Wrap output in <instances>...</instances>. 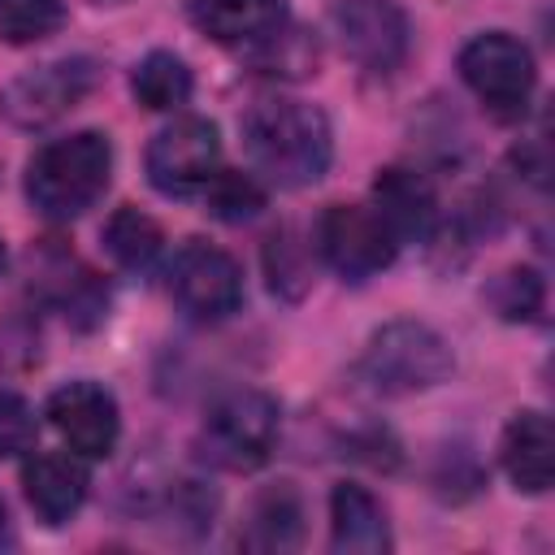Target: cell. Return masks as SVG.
Here are the masks:
<instances>
[{"mask_svg": "<svg viewBox=\"0 0 555 555\" xmlns=\"http://www.w3.org/2000/svg\"><path fill=\"white\" fill-rule=\"evenodd\" d=\"M91 4H121V0H91Z\"/></svg>", "mask_w": 555, "mask_h": 555, "instance_id": "obj_27", "label": "cell"}, {"mask_svg": "<svg viewBox=\"0 0 555 555\" xmlns=\"http://www.w3.org/2000/svg\"><path fill=\"white\" fill-rule=\"evenodd\" d=\"M191 87H195V78H191V69H186V61L182 56H173V52H147L139 65H134V74H130V91H134V100L143 104V108H152V113H173V108H182L186 100H191Z\"/></svg>", "mask_w": 555, "mask_h": 555, "instance_id": "obj_20", "label": "cell"}, {"mask_svg": "<svg viewBox=\"0 0 555 555\" xmlns=\"http://www.w3.org/2000/svg\"><path fill=\"white\" fill-rule=\"evenodd\" d=\"M278 429H282L278 399L243 386V390L221 395L208 408L199 425V455L225 473H251L273 455Z\"/></svg>", "mask_w": 555, "mask_h": 555, "instance_id": "obj_3", "label": "cell"}, {"mask_svg": "<svg viewBox=\"0 0 555 555\" xmlns=\"http://www.w3.org/2000/svg\"><path fill=\"white\" fill-rule=\"evenodd\" d=\"M186 13L199 35L225 48H260L286 26V0H191Z\"/></svg>", "mask_w": 555, "mask_h": 555, "instance_id": "obj_14", "label": "cell"}, {"mask_svg": "<svg viewBox=\"0 0 555 555\" xmlns=\"http://www.w3.org/2000/svg\"><path fill=\"white\" fill-rule=\"evenodd\" d=\"M100 82V69L91 56H61L43 61L0 87V117L17 130H43L69 108H78Z\"/></svg>", "mask_w": 555, "mask_h": 555, "instance_id": "obj_6", "label": "cell"}, {"mask_svg": "<svg viewBox=\"0 0 555 555\" xmlns=\"http://www.w3.org/2000/svg\"><path fill=\"white\" fill-rule=\"evenodd\" d=\"M0 273H4V243H0Z\"/></svg>", "mask_w": 555, "mask_h": 555, "instance_id": "obj_28", "label": "cell"}, {"mask_svg": "<svg viewBox=\"0 0 555 555\" xmlns=\"http://www.w3.org/2000/svg\"><path fill=\"white\" fill-rule=\"evenodd\" d=\"M299 538H304V499H299V490L291 481H278V486L260 490L238 542L247 551H295Z\"/></svg>", "mask_w": 555, "mask_h": 555, "instance_id": "obj_18", "label": "cell"}, {"mask_svg": "<svg viewBox=\"0 0 555 555\" xmlns=\"http://www.w3.org/2000/svg\"><path fill=\"white\" fill-rule=\"evenodd\" d=\"M499 460L503 473L516 490L525 494H546L555 481V434H551V416L538 408H525L507 421L503 442H499Z\"/></svg>", "mask_w": 555, "mask_h": 555, "instance_id": "obj_15", "label": "cell"}, {"mask_svg": "<svg viewBox=\"0 0 555 555\" xmlns=\"http://www.w3.org/2000/svg\"><path fill=\"white\" fill-rule=\"evenodd\" d=\"M217 160H221V139L208 117H178L160 126L143 156L147 182L173 199L204 191V182L217 173Z\"/></svg>", "mask_w": 555, "mask_h": 555, "instance_id": "obj_9", "label": "cell"}, {"mask_svg": "<svg viewBox=\"0 0 555 555\" xmlns=\"http://www.w3.org/2000/svg\"><path fill=\"white\" fill-rule=\"evenodd\" d=\"M334 30L343 52L373 74H390L403 65L412 48L408 13L395 0H343L334 9Z\"/></svg>", "mask_w": 555, "mask_h": 555, "instance_id": "obj_10", "label": "cell"}, {"mask_svg": "<svg viewBox=\"0 0 555 555\" xmlns=\"http://www.w3.org/2000/svg\"><path fill=\"white\" fill-rule=\"evenodd\" d=\"M113 178V143L100 130H78L43 143L26 165V199L48 221L82 217Z\"/></svg>", "mask_w": 555, "mask_h": 555, "instance_id": "obj_2", "label": "cell"}, {"mask_svg": "<svg viewBox=\"0 0 555 555\" xmlns=\"http://www.w3.org/2000/svg\"><path fill=\"white\" fill-rule=\"evenodd\" d=\"M35 438H39L35 408L17 390H0V460H13L22 451H30Z\"/></svg>", "mask_w": 555, "mask_h": 555, "instance_id": "obj_25", "label": "cell"}, {"mask_svg": "<svg viewBox=\"0 0 555 555\" xmlns=\"http://www.w3.org/2000/svg\"><path fill=\"white\" fill-rule=\"evenodd\" d=\"M264 269H269L273 295H286V299H299L308 291V282H312V264H308L304 243L295 238V230L269 234V243H264Z\"/></svg>", "mask_w": 555, "mask_h": 555, "instance_id": "obj_23", "label": "cell"}, {"mask_svg": "<svg viewBox=\"0 0 555 555\" xmlns=\"http://www.w3.org/2000/svg\"><path fill=\"white\" fill-rule=\"evenodd\" d=\"M169 295L191 321L217 325L243 304V269L230 251L204 238H186L169 260Z\"/></svg>", "mask_w": 555, "mask_h": 555, "instance_id": "obj_7", "label": "cell"}, {"mask_svg": "<svg viewBox=\"0 0 555 555\" xmlns=\"http://www.w3.org/2000/svg\"><path fill=\"white\" fill-rule=\"evenodd\" d=\"M360 369L382 395H416L442 386L455 369V356L447 338L425 321H386L373 330Z\"/></svg>", "mask_w": 555, "mask_h": 555, "instance_id": "obj_4", "label": "cell"}, {"mask_svg": "<svg viewBox=\"0 0 555 555\" xmlns=\"http://www.w3.org/2000/svg\"><path fill=\"white\" fill-rule=\"evenodd\" d=\"M30 269H35V291L78 330H91L104 321L108 312V286L100 282V273L91 264H82L74 251L56 247L52 238L30 251Z\"/></svg>", "mask_w": 555, "mask_h": 555, "instance_id": "obj_12", "label": "cell"}, {"mask_svg": "<svg viewBox=\"0 0 555 555\" xmlns=\"http://www.w3.org/2000/svg\"><path fill=\"white\" fill-rule=\"evenodd\" d=\"M48 421L69 442V451L82 460L113 455V447L121 438L117 399L100 382H65L61 390H52L48 395Z\"/></svg>", "mask_w": 555, "mask_h": 555, "instance_id": "obj_11", "label": "cell"}, {"mask_svg": "<svg viewBox=\"0 0 555 555\" xmlns=\"http://www.w3.org/2000/svg\"><path fill=\"white\" fill-rule=\"evenodd\" d=\"M330 546L343 551V555H382V551H390L386 507L356 481H343L330 494Z\"/></svg>", "mask_w": 555, "mask_h": 555, "instance_id": "obj_17", "label": "cell"}, {"mask_svg": "<svg viewBox=\"0 0 555 555\" xmlns=\"http://www.w3.org/2000/svg\"><path fill=\"white\" fill-rule=\"evenodd\" d=\"M160 247H165L160 225H156L143 208H134V204H121V208L104 221V251H108L113 264L126 269V273H147V269L156 264Z\"/></svg>", "mask_w": 555, "mask_h": 555, "instance_id": "obj_19", "label": "cell"}, {"mask_svg": "<svg viewBox=\"0 0 555 555\" xmlns=\"http://www.w3.org/2000/svg\"><path fill=\"white\" fill-rule=\"evenodd\" d=\"M373 208L382 212V221L395 230L399 243L408 238H429L438 225V199L434 186L425 182V173L390 165L373 178Z\"/></svg>", "mask_w": 555, "mask_h": 555, "instance_id": "obj_16", "label": "cell"}, {"mask_svg": "<svg viewBox=\"0 0 555 555\" xmlns=\"http://www.w3.org/2000/svg\"><path fill=\"white\" fill-rule=\"evenodd\" d=\"M204 204H208V212L217 221L243 225V221H251L264 208V186L251 173H243V169H217L204 182Z\"/></svg>", "mask_w": 555, "mask_h": 555, "instance_id": "obj_22", "label": "cell"}, {"mask_svg": "<svg viewBox=\"0 0 555 555\" xmlns=\"http://www.w3.org/2000/svg\"><path fill=\"white\" fill-rule=\"evenodd\" d=\"M486 304L494 308V317H503V321H512V325L538 321V312H542V304H546V282H542L538 269L512 264V269H503L499 278H490Z\"/></svg>", "mask_w": 555, "mask_h": 555, "instance_id": "obj_21", "label": "cell"}, {"mask_svg": "<svg viewBox=\"0 0 555 555\" xmlns=\"http://www.w3.org/2000/svg\"><path fill=\"white\" fill-rule=\"evenodd\" d=\"M460 78L494 121H520L529 108L538 69H533V52L516 35L486 30L460 48Z\"/></svg>", "mask_w": 555, "mask_h": 555, "instance_id": "obj_5", "label": "cell"}, {"mask_svg": "<svg viewBox=\"0 0 555 555\" xmlns=\"http://www.w3.org/2000/svg\"><path fill=\"white\" fill-rule=\"evenodd\" d=\"M312 238H317L321 260L347 282H364V278L382 273L399 251L395 230L382 221V212L373 204H330L321 212Z\"/></svg>", "mask_w": 555, "mask_h": 555, "instance_id": "obj_8", "label": "cell"}, {"mask_svg": "<svg viewBox=\"0 0 555 555\" xmlns=\"http://www.w3.org/2000/svg\"><path fill=\"white\" fill-rule=\"evenodd\" d=\"M243 152L273 186H308L330 169L334 134L317 104L264 95L243 113Z\"/></svg>", "mask_w": 555, "mask_h": 555, "instance_id": "obj_1", "label": "cell"}, {"mask_svg": "<svg viewBox=\"0 0 555 555\" xmlns=\"http://www.w3.org/2000/svg\"><path fill=\"white\" fill-rule=\"evenodd\" d=\"M65 22V0H0V39L35 43Z\"/></svg>", "mask_w": 555, "mask_h": 555, "instance_id": "obj_24", "label": "cell"}, {"mask_svg": "<svg viewBox=\"0 0 555 555\" xmlns=\"http://www.w3.org/2000/svg\"><path fill=\"white\" fill-rule=\"evenodd\" d=\"M87 468L74 451H30L22 464V494L43 525H65L87 503Z\"/></svg>", "mask_w": 555, "mask_h": 555, "instance_id": "obj_13", "label": "cell"}, {"mask_svg": "<svg viewBox=\"0 0 555 555\" xmlns=\"http://www.w3.org/2000/svg\"><path fill=\"white\" fill-rule=\"evenodd\" d=\"M13 546V520H9V503L0 499V551Z\"/></svg>", "mask_w": 555, "mask_h": 555, "instance_id": "obj_26", "label": "cell"}]
</instances>
